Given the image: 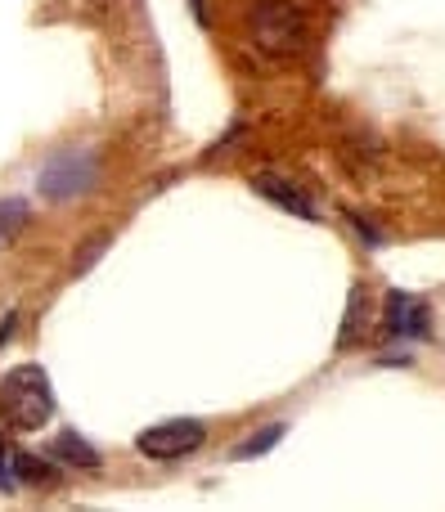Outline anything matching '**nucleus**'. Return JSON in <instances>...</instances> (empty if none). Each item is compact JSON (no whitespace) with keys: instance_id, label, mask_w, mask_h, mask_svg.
<instances>
[{"instance_id":"nucleus-11","label":"nucleus","mask_w":445,"mask_h":512,"mask_svg":"<svg viewBox=\"0 0 445 512\" xmlns=\"http://www.w3.org/2000/svg\"><path fill=\"white\" fill-rule=\"evenodd\" d=\"M279 441H284V427H266V432H257V436H252V441L234 445V459H257V454L275 450Z\"/></svg>"},{"instance_id":"nucleus-8","label":"nucleus","mask_w":445,"mask_h":512,"mask_svg":"<svg viewBox=\"0 0 445 512\" xmlns=\"http://www.w3.org/2000/svg\"><path fill=\"white\" fill-rule=\"evenodd\" d=\"M27 221H32L27 198H0V252L14 248V239H23Z\"/></svg>"},{"instance_id":"nucleus-6","label":"nucleus","mask_w":445,"mask_h":512,"mask_svg":"<svg viewBox=\"0 0 445 512\" xmlns=\"http://www.w3.org/2000/svg\"><path fill=\"white\" fill-rule=\"evenodd\" d=\"M252 189H257L261 198H270L275 207H284L288 216H302V221H320V212H315L311 194L306 189H297L293 180L284 176H270V171H261V176H252Z\"/></svg>"},{"instance_id":"nucleus-4","label":"nucleus","mask_w":445,"mask_h":512,"mask_svg":"<svg viewBox=\"0 0 445 512\" xmlns=\"http://www.w3.org/2000/svg\"><path fill=\"white\" fill-rule=\"evenodd\" d=\"M95 176H99L95 158H90V153H81V149H68V153H59V158L45 162L41 194L50 198V203H68V198L86 194V189L95 185Z\"/></svg>"},{"instance_id":"nucleus-12","label":"nucleus","mask_w":445,"mask_h":512,"mask_svg":"<svg viewBox=\"0 0 445 512\" xmlns=\"http://www.w3.org/2000/svg\"><path fill=\"white\" fill-rule=\"evenodd\" d=\"M360 297H365V292L351 288V310H347V319H342V346L360 337V315H365V310H360Z\"/></svg>"},{"instance_id":"nucleus-5","label":"nucleus","mask_w":445,"mask_h":512,"mask_svg":"<svg viewBox=\"0 0 445 512\" xmlns=\"http://www.w3.org/2000/svg\"><path fill=\"white\" fill-rule=\"evenodd\" d=\"M383 333L387 337H428L432 333L428 301L410 297V292H392L383 310Z\"/></svg>"},{"instance_id":"nucleus-7","label":"nucleus","mask_w":445,"mask_h":512,"mask_svg":"<svg viewBox=\"0 0 445 512\" xmlns=\"http://www.w3.org/2000/svg\"><path fill=\"white\" fill-rule=\"evenodd\" d=\"M50 459L54 463H68V468H99V450L86 441L81 432H59L54 436V445H50Z\"/></svg>"},{"instance_id":"nucleus-10","label":"nucleus","mask_w":445,"mask_h":512,"mask_svg":"<svg viewBox=\"0 0 445 512\" xmlns=\"http://www.w3.org/2000/svg\"><path fill=\"white\" fill-rule=\"evenodd\" d=\"M0 490H5V495L18 490V445L9 441L5 432H0Z\"/></svg>"},{"instance_id":"nucleus-3","label":"nucleus","mask_w":445,"mask_h":512,"mask_svg":"<svg viewBox=\"0 0 445 512\" xmlns=\"http://www.w3.org/2000/svg\"><path fill=\"white\" fill-rule=\"evenodd\" d=\"M203 441H207V427L198 423V418H167V423H158V427H144V432L135 436V450H140L144 459H185V454H194Z\"/></svg>"},{"instance_id":"nucleus-1","label":"nucleus","mask_w":445,"mask_h":512,"mask_svg":"<svg viewBox=\"0 0 445 512\" xmlns=\"http://www.w3.org/2000/svg\"><path fill=\"white\" fill-rule=\"evenodd\" d=\"M54 418V391L41 364H18L0 378V423L18 432H36Z\"/></svg>"},{"instance_id":"nucleus-2","label":"nucleus","mask_w":445,"mask_h":512,"mask_svg":"<svg viewBox=\"0 0 445 512\" xmlns=\"http://www.w3.org/2000/svg\"><path fill=\"white\" fill-rule=\"evenodd\" d=\"M248 41L257 45L266 59L297 54L306 41V14L293 0H257V5L248 9Z\"/></svg>"},{"instance_id":"nucleus-9","label":"nucleus","mask_w":445,"mask_h":512,"mask_svg":"<svg viewBox=\"0 0 445 512\" xmlns=\"http://www.w3.org/2000/svg\"><path fill=\"white\" fill-rule=\"evenodd\" d=\"M50 481H54V468L41 454L18 450V486H50Z\"/></svg>"}]
</instances>
